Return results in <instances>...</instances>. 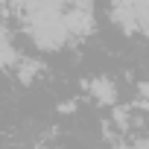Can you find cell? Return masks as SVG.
<instances>
[{
	"label": "cell",
	"mask_w": 149,
	"mask_h": 149,
	"mask_svg": "<svg viewBox=\"0 0 149 149\" xmlns=\"http://www.w3.org/2000/svg\"><path fill=\"white\" fill-rule=\"evenodd\" d=\"M64 24L70 29L73 38H88L97 29V18H94V6H67L64 9Z\"/></svg>",
	"instance_id": "6da1fadb"
},
{
	"label": "cell",
	"mask_w": 149,
	"mask_h": 149,
	"mask_svg": "<svg viewBox=\"0 0 149 149\" xmlns=\"http://www.w3.org/2000/svg\"><path fill=\"white\" fill-rule=\"evenodd\" d=\"M88 94L100 105H117V82L111 76H94V79H88Z\"/></svg>",
	"instance_id": "7a4b0ae2"
},
{
	"label": "cell",
	"mask_w": 149,
	"mask_h": 149,
	"mask_svg": "<svg viewBox=\"0 0 149 149\" xmlns=\"http://www.w3.org/2000/svg\"><path fill=\"white\" fill-rule=\"evenodd\" d=\"M24 58V53L15 44V29H12V18H3V70H15L18 61Z\"/></svg>",
	"instance_id": "3957f363"
},
{
	"label": "cell",
	"mask_w": 149,
	"mask_h": 149,
	"mask_svg": "<svg viewBox=\"0 0 149 149\" xmlns=\"http://www.w3.org/2000/svg\"><path fill=\"white\" fill-rule=\"evenodd\" d=\"M41 70H44V64H41L38 58H29V56H24L12 73H15V79H18L21 85H32V82H35V76H38Z\"/></svg>",
	"instance_id": "277c9868"
},
{
	"label": "cell",
	"mask_w": 149,
	"mask_h": 149,
	"mask_svg": "<svg viewBox=\"0 0 149 149\" xmlns=\"http://www.w3.org/2000/svg\"><path fill=\"white\" fill-rule=\"evenodd\" d=\"M114 149H149V134H140V137H129V140H120Z\"/></svg>",
	"instance_id": "5b68a950"
},
{
	"label": "cell",
	"mask_w": 149,
	"mask_h": 149,
	"mask_svg": "<svg viewBox=\"0 0 149 149\" xmlns=\"http://www.w3.org/2000/svg\"><path fill=\"white\" fill-rule=\"evenodd\" d=\"M111 120H114V126H117L120 132H126V129H129V123H132V117H129V111H126V108H114Z\"/></svg>",
	"instance_id": "8992f818"
},
{
	"label": "cell",
	"mask_w": 149,
	"mask_h": 149,
	"mask_svg": "<svg viewBox=\"0 0 149 149\" xmlns=\"http://www.w3.org/2000/svg\"><path fill=\"white\" fill-rule=\"evenodd\" d=\"M137 97L149 105V82H140V85H137Z\"/></svg>",
	"instance_id": "52a82bcc"
},
{
	"label": "cell",
	"mask_w": 149,
	"mask_h": 149,
	"mask_svg": "<svg viewBox=\"0 0 149 149\" xmlns=\"http://www.w3.org/2000/svg\"><path fill=\"white\" fill-rule=\"evenodd\" d=\"M38 149H47V146H38Z\"/></svg>",
	"instance_id": "ba28073f"
}]
</instances>
